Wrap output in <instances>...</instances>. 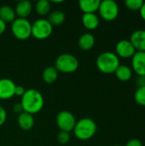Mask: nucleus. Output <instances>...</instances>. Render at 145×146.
<instances>
[{"mask_svg":"<svg viewBox=\"0 0 145 146\" xmlns=\"http://www.w3.org/2000/svg\"><path fill=\"white\" fill-rule=\"evenodd\" d=\"M71 139V136L70 133L68 132H64V131H60L59 133L57 134V141L61 144V145H67Z\"/></svg>","mask_w":145,"mask_h":146,"instance_id":"25","label":"nucleus"},{"mask_svg":"<svg viewBox=\"0 0 145 146\" xmlns=\"http://www.w3.org/2000/svg\"><path fill=\"white\" fill-rule=\"evenodd\" d=\"M125 146H144L143 143L141 140L138 139H132L130 140H128L126 142V144Z\"/></svg>","mask_w":145,"mask_h":146,"instance_id":"27","label":"nucleus"},{"mask_svg":"<svg viewBox=\"0 0 145 146\" xmlns=\"http://www.w3.org/2000/svg\"><path fill=\"white\" fill-rule=\"evenodd\" d=\"M54 67L58 73L61 72L63 74H72L78 69L79 61L73 55L64 53L57 56Z\"/></svg>","mask_w":145,"mask_h":146,"instance_id":"4","label":"nucleus"},{"mask_svg":"<svg viewBox=\"0 0 145 146\" xmlns=\"http://www.w3.org/2000/svg\"><path fill=\"white\" fill-rule=\"evenodd\" d=\"M26 92V89L21 86H15V96H17V97H22L24 95V93Z\"/></svg>","mask_w":145,"mask_h":146,"instance_id":"28","label":"nucleus"},{"mask_svg":"<svg viewBox=\"0 0 145 146\" xmlns=\"http://www.w3.org/2000/svg\"><path fill=\"white\" fill-rule=\"evenodd\" d=\"M97 131V126L96 122L88 117L79 120L73 130L74 136L82 141L89 140L94 137Z\"/></svg>","mask_w":145,"mask_h":146,"instance_id":"3","label":"nucleus"},{"mask_svg":"<svg viewBox=\"0 0 145 146\" xmlns=\"http://www.w3.org/2000/svg\"><path fill=\"white\" fill-rule=\"evenodd\" d=\"M97 11L103 20L106 21H113L118 17L120 8L118 3L114 0H103L101 1Z\"/></svg>","mask_w":145,"mask_h":146,"instance_id":"6","label":"nucleus"},{"mask_svg":"<svg viewBox=\"0 0 145 146\" xmlns=\"http://www.w3.org/2000/svg\"><path fill=\"white\" fill-rule=\"evenodd\" d=\"M6 119H7L6 110H5V109L3 106L0 105V127H2L5 123Z\"/></svg>","mask_w":145,"mask_h":146,"instance_id":"26","label":"nucleus"},{"mask_svg":"<svg viewBox=\"0 0 145 146\" xmlns=\"http://www.w3.org/2000/svg\"><path fill=\"white\" fill-rule=\"evenodd\" d=\"M11 33L19 40H26L32 36V24L27 19L16 18L11 23Z\"/></svg>","mask_w":145,"mask_h":146,"instance_id":"5","label":"nucleus"},{"mask_svg":"<svg viewBox=\"0 0 145 146\" xmlns=\"http://www.w3.org/2000/svg\"><path fill=\"white\" fill-rule=\"evenodd\" d=\"M6 30V23L0 19V35H2Z\"/></svg>","mask_w":145,"mask_h":146,"instance_id":"32","label":"nucleus"},{"mask_svg":"<svg viewBox=\"0 0 145 146\" xmlns=\"http://www.w3.org/2000/svg\"><path fill=\"white\" fill-rule=\"evenodd\" d=\"M96 65L98 70L106 74H115L121 65L120 58L115 52L104 51L98 55L96 60Z\"/></svg>","mask_w":145,"mask_h":146,"instance_id":"2","label":"nucleus"},{"mask_svg":"<svg viewBox=\"0 0 145 146\" xmlns=\"http://www.w3.org/2000/svg\"><path fill=\"white\" fill-rule=\"evenodd\" d=\"M131 68L138 76L145 75V51H136L132 57Z\"/></svg>","mask_w":145,"mask_h":146,"instance_id":"11","label":"nucleus"},{"mask_svg":"<svg viewBox=\"0 0 145 146\" xmlns=\"http://www.w3.org/2000/svg\"><path fill=\"white\" fill-rule=\"evenodd\" d=\"M21 104L23 109V112H26L31 115L40 112L44 104V100L42 93L33 88L26 90V92L21 97Z\"/></svg>","mask_w":145,"mask_h":146,"instance_id":"1","label":"nucleus"},{"mask_svg":"<svg viewBox=\"0 0 145 146\" xmlns=\"http://www.w3.org/2000/svg\"><path fill=\"white\" fill-rule=\"evenodd\" d=\"M100 3V0H80L79 2V6L84 14H91L96 13L98 10Z\"/></svg>","mask_w":145,"mask_h":146,"instance_id":"16","label":"nucleus"},{"mask_svg":"<svg viewBox=\"0 0 145 146\" xmlns=\"http://www.w3.org/2000/svg\"><path fill=\"white\" fill-rule=\"evenodd\" d=\"M137 85H138V87L145 86V75L138 77V79H137Z\"/></svg>","mask_w":145,"mask_h":146,"instance_id":"30","label":"nucleus"},{"mask_svg":"<svg viewBox=\"0 0 145 146\" xmlns=\"http://www.w3.org/2000/svg\"><path fill=\"white\" fill-rule=\"evenodd\" d=\"M47 20L52 26H60L64 23L66 20V15L63 11L56 9L49 14V17Z\"/></svg>","mask_w":145,"mask_h":146,"instance_id":"21","label":"nucleus"},{"mask_svg":"<svg viewBox=\"0 0 145 146\" xmlns=\"http://www.w3.org/2000/svg\"><path fill=\"white\" fill-rule=\"evenodd\" d=\"M16 85L9 79H0V100H8L15 96Z\"/></svg>","mask_w":145,"mask_h":146,"instance_id":"10","label":"nucleus"},{"mask_svg":"<svg viewBox=\"0 0 145 146\" xmlns=\"http://www.w3.org/2000/svg\"><path fill=\"white\" fill-rule=\"evenodd\" d=\"M58 71L55 67L50 66L44 69L42 73V79L46 84H53L57 80Z\"/></svg>","mask_w":145,"mask_h":146,"instance_id":"20","label":"nucleus"},{"mask_svg":"<svg viewBox=\"0 0 145 146\" xmlns=\"http://www.w3.org/2000/svg\"><path fill=\"white\" fill-rule=\"evenodd\" d=\"M136 49L129 39H121L115 45V54L120 58H132L136 53Z\"/></svg>","mask_w":145,"mask_h":146,"instance_id":"9","label":"nucleus"},{"mask_svg":"<svg viewBox=\"0 0 145 146\" xmlns=\"http://www.w3.org/2000/svg\"><path fill=\"white\" fill-rule=\"evenodd\" d=\"M13 111H14L15 113L18 114V115H20V114H21V113L23 112V109H22V106H21V103L15 104L13 106Z\"/></svg>","mask_w":145,"mask_h":146,"instance_id":"29","label":"nucleus"},{"mask_svg":"<svg viewBox=\"0 0 145 146\" xmlns=\"http://www.w3.org/2000/svg\"><path fill=\"white\" fill-rule=\"evenodd\" d=\"M56 122L58 128L61 131L70 133L73 130L74 126L77 122L74 115L67 110H63L58 113L56 118Z\"/></svg>","mask_w":145,"mask_h":146,"instance_id":"8","label":"nucleus"},{"mask_svg":"<svg viewBox=\"0 0 145 146\" xmlns=\"http://www.w3.org/2000/svg\"><path fill=\"white\" fill-rule=\"evenodd\" d=\"M115 77L122 82H126L129 81L132 75H133V71L131 67L127 66V65H124V64H121L118 68L116 69V71L115 72Z\"/></svg>","mask_w":145,"mask_h":146,"instance_id":"18","label":"nucleus"},{"mask_svg":"<svg viewBox=\"0 0 145 146\" xmlns=\"http://www.w3.org/2000/svg\"><path fill=\"white\" fill-rule=\"evenodd\" d=\"M14 9H15V15L17 16V18L26 19L32 13V5L30 1L22 0V1H19L16 3Z\"/></svg>","mask_w":145,"mask_h":146,"instance_id":"13","label":"nucleus"},{"mask_svg":"<svg viewBox=\"0 0 145 146\" xmlns=\"http://www.w3.org/2000/svg\"><path fill=\"white\" fill-rule=\"evenodd\" d=\"M144 3V0H126L125 6L126 9L133 11L139 10Z\"/></svg>","mask_w":145,"mask_h":146,"instance_id":"24","label":"nucleus"},{"mask_svg":"<svg viewBox=\"0 0 145 146\" xmlns=\"http://www.w3.org/2000/svg\"><path fill=\"white\" fill-rule=\"evenodd\" d=\"M139 14H140V16L143 19V21H145V1H144V3H143L141 9H139Z\"/></svg>","mask_w":145,"mask_h":146,"instance_id":"31","label":"nucleus"},{"mask_svg":"<svg viewBox=\"0 0 145 146\" xmlns=\"http://www.w3.org/2000/svg\"><path fill=\"white\" fill-rule=\"evenodd\" d=\"M35 10L38 15L44 16L50 12V3L48 0H38L35 4Z\"/></svg>","mask_w":145,"mask_h":146,"instance_id":"22","label":"nucleus"},{"mask_svg":"<svg viewBox=\"0 0 145 146\" xmlns=\"http://www.w3.org/2000/svg\"><path fill=\"white\" fill-rule=\"evenodd\" d=\"M129 40L137 51H145V29H137L133 31Z\"/></svg>","mask_w":145,"mask_h":146,"instance_id":"12","label":"nucleus"},{"mask_svg":"<svg viewBox=\"0 0 145 146\" xmlns=\"http://www.w3.org/2000/svg\"><path fill=\"white\" fill-rule=\"evenodd\" d=\"M99 23L100 20L96 13L84 14L82 16V24L87 30L92 31L97 29L99 26Z\"/></svg>","mask_w":145,"mask_h":146,"instance_id":"15","label":"nucleus"},{"mask_svg":"<svg viewBox=\"0 0 145 146\" xmlns=\"http://www.w3.org/2000/svg\"><path fill=\"white\" fill-rule=\"evenodd\" d=\"M53 32V26L46 19H38L32 24V36L38 40L48 38Z\"/></svg>","mask_w":145,"mask_h":146,"instance_id":"7","label":"nucleus"},{"mask_svg":"<svg viewBox=\"0 0 145 146\" xmlns=\"http://www.w3.org/2000/svg\"><path fill=\"white\" fill-rule=\"evenodd\" d=\"M95 43H96L95 37L90 33H85L82 34L79 37V41H78V44L80 50H85V51L91 50L94 47Z\"/></svg>","mask_w":145,"mask_h":146,"instance_id":"17","label":"nucleus"},{"mask_svg":"<svg viewBox=\"0 0 145 146\" xmlns=\"http://www.w3.org/2000/svg\"><path fill=\"white\" fill-rule=\"evenodd\" d=\"M0 19L7 23H12L15 19V9L9 5H3L0 7Z\"/></svg>","mask_w":145,"mask_h":146,"instance_id":"19","label":"nucleus"},{"mask_svg":"<svg viewBox=\"0 0 145 146\" xmlns=\"http://www.w3.org/2000/svg\"><path fill=\"white\" fill-rule=\"evenodd\" d=\"M112 146H122V145H112Z\"/></svg>","mask_w":145,"mask_h":146,"instance_id":"33","label":"nucleus"},{"mask_svg":"<svg viewBox=\"0 0 145 146\" xmlns=\"http://www.w3.org/2000/svg\"><path fill=\"white\" fill-rule=\"evenodd\" d=\"M17 123L19 127L23 131H29L34 126V117L32 115L26 112H22L18 115Z\"/></svg>","mask_w":145,"mask_h":146,"instance_id":"14","label":"nucleus"},{"mask_svg":"<svg viewBox=\"0 0 145 146\" xmlns=\"http://www.w3.org/2000/svg\"><path fill=\"white\" fill-rule=\"evenodd\" d=\"M134 100L138 105L145 107V86L138 87L134 93Z\"/></svg>","mask_w":145,"mask_h":146,"instance_id":"23","label":"nucleus"}]
</instances>
